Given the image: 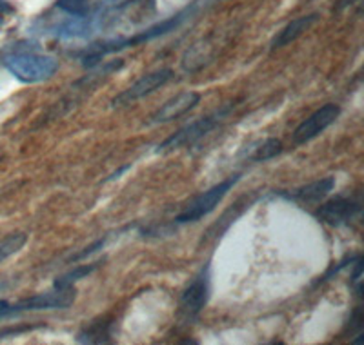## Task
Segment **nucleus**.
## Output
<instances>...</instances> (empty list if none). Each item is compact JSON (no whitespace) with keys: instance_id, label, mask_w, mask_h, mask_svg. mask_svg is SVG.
I'll list each match as a JSON object with an SVG mask.
<instances>
[{"instance_id":"0eeeda50","label":"nucleus","mask_w":364,"mask_h":345,"mask_svg":"<svg viewBox=\"0 0 364 345\" xmlns=\"http://www.w3.org/2000/svg\"><path fill=\"white\" fill-rule=\"evenodd\" d=\"M210 265L200 271V275L188 285L181 295V314L186 322L195 320L199 317L203 309L206 307L208 300H210Z\"/></svg>"},{"instance_id":"20e7f679","label":"nucleus","mask_w":364,"mask_h":345,"mask_svg":"<svg viewBox=\"0 0 364 345\" xmlns=\"http://www.w3.org/2000/svg\"><path fill=\"white\" fill-rule=\"evenodd\" d=\"M314 214L318 222L328 224L331 227L350 226V224L357 222L363 214V200H360L359 193L337 195L324 202L323 206H318Z\"/></svg>"},{"instance_id":"4be33fe9","label":"nucleus","mask_w":364,"mask_h":345,"mask_svg":"<svg viewBox=\"0 0 364 345\" xmlns=\"http://www.w3.org/2000/svg\"><path fill=\"white\" fill-rule=\"evenodd\" d=\"M13 8L8 4V2H4V0H0V13H11Z\"/></svg>"},{"instance_id":"6e6552de","label":"nucleus","mask_w":364,"mask_h":345,"mask_svg":"<svg viewBox=\"0 0 364 345\" xmlns=\"http://www.w3.org/2000/svg\"><path fill=\"white\" fill-rule=\"evenodd\" d=\"M341 115V107L337 104H326L321 109H317L315 113H311L306 120H302L295 128L291 140H294L295 146H302L314 140L315 136H318L323 131H326L331 124L336 122Z\"/></svg>"},{"instance_id":"9b49d317","label":"nucleus","mask_w":364,"mask_h":345,"mask_svg":"<svg viewBox=\"0 0 364 345\" xmlns=\"http://www.w3.org/2000/svg\"><path fill=\"white\" fill-rule=\"evenodd\" d=\"M333 187H336V178L326 177L311 182L308 185H302V187H297L291 193H282V197L288 198V200L301 202V204H317L323 198H326L333 191Z\"/></svg>"},{"instance_id":"dca6fc26","label":"nucleus","mask_w":364,"mask_h":345,"mask_svg":"<svg viewBox=\"0 0 364 345\" xmlns=\"http://www.w3.org/2000/svg\"><path fill=\"white\" fill-rule=\"evenodd\" d=\"M26 242H28V234L24 233L11 234V236L2 240V242H0V262H4L9 256L17 255L18 251L26 246Z\"/></svg>"},{"instance_id":"412c9836","label":"nucleus","mask_w":364,"mask_h":345,"mask_svg":"<svg viewBox=\"0 0 364 345\" xmlns=\"http://www.w3.org/2000/svg\"><path fill=\"white\" fill-rule=\"evenodd\" d=\"M129 168H132V164L124 165V168H120V169H119V171H117V172H113L112 177H109V178H108V180H106V182H113V180H117V178H120V175H122V172H124V171H128V169H129Z\"/></svg>"},{"instance_id":"4468645a","label":"nucleus","mask_w":364,"mask_h":345,"mask_svg":"<svg viewBox=\"0 0 364 345\" xmlns=\"http://www.w3.org/2000/svg\"><path fill=\"white\" fill-rule=\"evenodd\" d=\"M102 265V262H93V263H84V265H77L71 271L64 273L63 276H58L57 280L53 282V288H73L79 280L86 278L90 276L91 273L97 271V269Z\"/></svg>"},{"instance_id":"1a4fd4ad","label":"nucleus","mask_w":364,"mask_h":345,"mask_svg":"<svg viewBox=\"0 0 364 345\" xmlns=\"http://www.w3.org/2000/svg\"><path fill=\"white\" fill-rule=\"evenodd\" d=\"M171 78H173V71L168 70V67H166V70H159V71H154V73L144 75V77L139 78L135 84H132L128 89L119 93V95L112 100V106L113 107L129 106V104L136 102L139 99H144V97L151 95V93L157 91L159 87H162L164 84L170 82Z\"/></svg>"},{"instance_id":"2eb2a0df","label":"nucleus","mask_w":364,"mask_h":345,"mask_svg":"<svg viewBox=\"0 0 364 345\" xmlns=\"http://www.w3.org/2000/svg\"><path fill=\"white\" fill-rule=\"evenodd\" d=\"M282 153V142L279 138H268L259 148H255V153L252 155L253 162H266L275 158L277 155Z\"/></svg>"},{"instance_id":"aec40b11","label":"nucleus","mask_w":364,"mask_h":345,"mask_svg":"<svg viewBox=\"0 0 364 345\" xmlns=\"http://www.w3.org/2000/svg\"><path fill=\"white\" fill-rule=\"evenodd\" d=\"M8 317H13L11 304H9L8 300H0V320H2V318H8Z\"/></svg>"},{"instance_id":"423d86ee","label":"nucleus","mask_w":364,"mask_h":345,"mask_svg":"<svg viewBox=\"0 0 364 345\" xmlns=\"http://www.w3.org/2000/svg\"><path fill=\"white\" fill-rule=\"evenodd\" d=\"M77 298L75 288H53L51 291L38 292L35 296H29L24 300L11 304V314L17 317L21 312L33 311H53V309H68Z\"/></svg>"},{"instance_id":"6ab92c4d","label":"nucleus","mask_w":364,"mask_h":345,"mask_svg":"<svg viewBox=\"0 0 364 345\" xmlns=\"http://www.w3.org/2000/svg\"><path fill=\"white\" fill-rule=\"evenodd\" d=\"M38 325H21V327H8L4 329V331H0V340L2 338H8V336H15V334H21V333H26V331H31V329H37Z\"/></svg>"},{"instance_id":"f257e3e1","label":"nucleus","mask_w":364,"mask_h":345,"mask_svg":"<svg viewBox=\"0 0 364 345\" xmlns=\"http://www.w3.org/2000/svg\"><path fill=\"white\" fill-rule=\"evenodd\" d=\"M188 11L184 13H178L175 17L168 18V21L161 22V24L154 26V28L146 29L142 33L135 35V37H129V38H120V40H108V42H102V44H97V45H91L90 50H86L80 57V62H82V66L91 70V67H95L102 57L109 53H115V51L120 50H128V48H135L139 44H144V42L154 40V38L162 37V35L170 33V31H175L178 26L182 24V21L186 18Z\"/></svg>"},{"instance_id":"7ed1b4c3","label":"nucleus","mask_w":364,"mask_h":345,"mask_svg":"<svg viewBox=\"0 0 364 345\" xmlns=\"http://www.w3.org/2000/svg\"><path fill=\"white\" fill-rule=\"evenodd\" d=\"M239 180H240V175H233V177L226 178V180L219 182L217 185H213V187H210L208 191L200 193L193 202H190V204H188L186 209L175 217V220L171 222V226L177 227V226H184V224L199 222L200 218H204L206 214H210L211 211L219 206L220 202H223V198L230 193V190H232L233 185H235Z\"/></svg>"},{"instance_id":"9d476101","label":"nucleus","mask_w":364,"mask_h":345,"mask_svg":"<svg viewBox=\"0 0 364 345\" xmlns=\"http://www.w3.org/2000/svg\"><path fill=\"white\" fill-rule=\"evenodd\" d=\"M200 102V95L195 93V91H184L181 95L173 97L166 104H162L154 115L149 116L148 124L154 126V124H168L171 120L178 119V116L186 115L188 111H191L193 107H197V104Z\"/></svg>"},{"instance_id":"f8f14e48","label":"nucleus","mask_w":364,"mask_h":345,"mask_svg":"<svg viewBox=\"0 0 364 345\" xmlns=\"http://www.w3.org/2000/svg\"><path fill=\"white\" fill-rule=\"evenodd\" d=\"M317 21H318L317 13H311V15H304V17H299V18H295V21L288 22V24H286L284 28H282L281 31H279V33L273 37L272 44H269V50H272V51L281 50V48H284V45L295 42L299 37H301L302 33H304V31H308V29H310L311 26H314Z\"/></svg>"},{"instance_id":"b1692460","label":"nucleus","mask_w":364,"mask_h":345,"mask_svg":"<svg viewBox=\"0 0 364 345\" xmlns=\"http://www.w3.org/2000/svg\"><path fill=\"white\" fill-rule=\"evenodd\" d=\"M0 26H2V18H0Z\"/></svg>"},{"instance_id":"5701e85b","label":"nucleus","mask_w":364,"mask_h":345,"mask_svg":"<svg viewBox=\"0 0 364 345\" xmlns=\"http://www.w3.org/2000/svg\"><path fill=\"white\" fill-rule=\"evenodd\" d=\"M4 289H8V284H6V282H0V291H4Z\"/></svg>"},{"instance_id":"f3484780","label":"nucleus","mask_w":364,"mask_h":345,"mask_svg":"<svg viewBox=\"0 0 364 345\" xmlns=\"http://www.w3.org/2000/svg\"><path fill=\"white\" fill-rule=\"evenodd\" d=\"M57 6L73 17H87V0H57Z\"/></svg>"},{"instance_id":"ddd939ff","label":"nucleus","mask_w":364,"mask_h":345,"mask_svg":"<svg viewBox=\"0 0 364 345\" xmlns=\"http://www.w3.org/2000/svg\"><path fill=\"white\" fill-rule=\"evenodd\" d=\"M112 329L113 322H91L90 325H86V327L77 334V341H79V344H108V341H112V338H109L112 336Z\"/></svg>"},{"instance_id":"a211bd4d","label":"nucleus","mask_w":364,"mask_h":345,"mask_svg":"<svg viewBox=\"0 0 364 345\" xmlns=\"http://www.w3.org/2000/svg\"><path fill=\"white\" fill-rule=\"evenodd\" d=\"M104 243H106V239L97 240V242H93V243H91V246L84 247V251H80V253H77V255H75V256H71L70 260H71V262H79V260H84V258H86V256L93 255V253H97V251H99V249H102Z\"/></svg>"},{"instance_id":"39448f33","label":"nucleus","mask_w":364,"mask_h":345,"mask_svg":"<svg viewBox=\"0 0 364 345\" xmlns=\"http://www.w3.org/2000/svg\"><path fill=\"white\" fill-rule=\"evenodd\" d=\"M232 107L233 106H228V107H224V109H219V111L204 116V119H199V120H195V122L188 124V126H184V128L178 129L177 133H173L171 136H168V138H166L164 142L159 146L157 151L159 153L173 151V149L184 148V146H191V144H195V142H199L200 138H204L208 133L213 131V129H215L217 126H219V124L226 119L228 113L232 111Z\"/></svg>"},{"instance_id":"f03ea898","label":"nucleus","mask_w":364,"mask_h":345,"mask_svg":"<svg viewBox=\"0 0 364 345\" xmlns=\"http://www.w3.org/2000/svg\"><path fill=\"white\" fill-rule=\"evenodd\" d=\"M4 66L21 82L38 84L50 80L57 73L58 60H55L53 57H48V55L18 53L6 58Z\"/></svg>"}]
</instances>
